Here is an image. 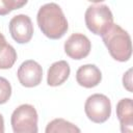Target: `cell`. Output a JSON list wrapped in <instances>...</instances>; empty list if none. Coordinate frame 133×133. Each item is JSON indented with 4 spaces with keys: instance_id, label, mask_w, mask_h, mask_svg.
<instances>
[{
    "instance_id": "6da1fadb",
    "label": "cell",
    "mask_w": 133,
    "mask_h": 133,
    "mask_svg": "<svg viewBox=\"0 0 133 133\" xmlns=\"http://www.w3.org/2000/svg\"><path fill=\"white\" fill-rule=\"evenodd\" d=\"M36 21L42 32L51 39L61 38L69 29V23L61 7L54 2L39 7Z\"/></svg>"
},
{
    "instance_id": "7a4b0ae2",
    "label": "cell",
    "mask_w": 133,
    "mask_h": 133,
    "mask_svg": "<svg viewBox=\"0 0 133 133\" xmlns=\"http://www.w3.org/2000/svg\"><path fill=\"white\" fill-rule=\"evenodd\" d=\"M103 42L111 57L117 61L125 62L131 58L132 43L129 33L117 24L111 27L102 35Z\"/></svg>"
},
{
    "instance_id": "3957f363",
    "label": "cell",
    "mask_w": 133,
    "mask_h": 133,
    "mask_svg": "<svg viewBox=\"0 0 133 133\" xmlns=\"http://www.w3.org/2000/svg\"><path fill=\"white\" fill-rule=\"evenodd\" d=\"M84 20L91 33L102 36L113 24V15L106 4L96 2L87 7Z\"/></svg>"
},
{
    "instance_id": "277c9868",
    "label": "cell",
    "mask_w": 133,
    "mask_h": 133,
    "mask_svg": "<svg viewBox=\"0 0 133 133\" xmlns=\"http://www.w3.org/2000/svg\"><path fill=\"white\" fill-rule=\"evenodd\" d=\"M38 115L36 109L30 104H22L17 107L10 117L14 133H37Z\"/></svg>"
},
{
    "instance_id": "5b68a950",
    "label": "cell",
    "mask_w": 133,
    "mask_h": 133,
    "mask_svg": "<svg viewBox=\"0 0 133 133\" xmlns=\"http://www.w3.org/2000/svg\"><path fill=\"white\" fill-rule=\"evenodd\" d=\"M84 111L91 122L96 124L105 123L111 115V102L103 94H94L86 99Z\"/></svg>"
},
{
    "instance_id": "8992f818",
    "label": "cell",
    "mask_w": 133,
    "mask_h": 133,
    "mask_svg": "<svg viewBox=\"0 0 133 133\" xmlns=\"http://www.w3.org/2000/svg\"><path fill=\"white\" fill-rule=\"evenodd\" d=\"M8 28L11 37L19 44H26L32 38L33 25L27 15L20 14L12 17L9 21Z\"/></svg>"
},
{
    "instance_id": "52a82bcc",
    "label": "cell",
    "mask_w": 133,
    "mask_h": 133,
    "mask_svg": "<svg viewBox=\"0 0 133 133\" xmlns=\"http://www.w3.org/2000/svg\"><path fill=\"white\" fill-rule=\"evenodd\" d=\"M19 82L25 87L37 86L43 79V69L38 62L32 59L25 60L18 69Z\"/></svg>"
},
{
    "instance_id": "ba28073f",
    "label": "cell",
    "mask_w": 133,
    "mask_h": 133,
    "mask_svg": "<svg viewBox=\"0 0 133 133\" xmlns=\"http://www.w3.org/2000/svg\"><path fill=\"white\" fill-rule=\"evenodd\" d=\"M91 50L89 38L82 33H73L64 43V52L72 59L80 60L85 58Z\"/></svg>"
},
{
    "instance_id": "9c48e42d",
    "label": "cell",
    "mask_w": 133,
    "mask_h": 133,
    "mask_svg": "<svg viewBox=\"0 0 133 133\" xmlns=\"http://www.w3.org/2000/svg\"><path fill=\"white\" fill-rule=\"evenodd\" d=\"M76 80L79 85L85 88H92L101 82L102 73L95 64H84L77 70Z\"/></svg>"
},
{
    "instance_id": "30bf717a",
    "label": "cell",
    "mask_w": 133,
    "mask_h": 133,
    "mask_svg": "<svg viewBox=\"0 0 133 133\" xmlns=\"http://www.w3.org/2000/svg\"><path fill=\"white\" fill-rule=\"evenodd\" d=\"M116 116L121 124L122 133H133V105L132 99L124 98L116 104Z\"/></svg>"
},
{
    "instance_id": "8fae6325",
    "label": "cell",
    "mask_w": 133,
    "mask_h": 133,
    "mask_svg": "<svg viewBox=\"0 0 133 133\" xmlns=\"http://www.w3.org/2000/svg\"><path fill=\"white\" fill-rule=\"evenodd\" d=\"M71 73L69 63L65 60H58L53 62L48 69L47 83L50 86H58L64 83Z\"/></svg>"
},
{
    "instance_id": "7c38bea8",
    "label": "cell",
    "mask_w": 133,
    "mask_h": 133,
    "mask_svg": "<svg viewBox=\"0 0 133 133\" xmlns=\"http://www.w3.org/2000/svg\"><path fill=\"white\" fill-rule=\"evenodd\" d=\"M17 60V52L0 32V70L10 69Z\"/></svg>"
},
{
    "instance_id": "4fadbf2b",
    "label": "cell",
    "mask_w": 133,
    "mask_h": 133,
    "mask_svg": "<svg viewBox=\"0 0 133 133\" xmlns=\"http://www.w3.org/2000/svg\"><path fill=\"white\" fill-rule=\"evenodd\" d=\"M45 133H81V130L73 123L59 117L47 125Z\"/></svg>"
},
{
    "instance_id": "5bb4252c",
    "label": "cell",
    "mask_w": 133,
    "mask_h": 133,
    "mask_svg": "<svg viewBox=\"0 0 133 133\" xmlns=\"http://www.w3.org/2000/svg\"><path fill=\"white\" fill-rule=\"evenodd\" d=\"M26 4L27 0H0V16H5Z\"/></svg>"
},
{
    "instance_id": "9a60e30c",
    "label": "cell",
    "mask_w": 133,
    "mask_h": 133,
    "mask_svg": "<svg viewBox=\"0 0 133 133\" xmlns=\"http://www.w3.org/2000/svg\"><path fill=\"white\" fill-rule=\"evenodd\" d=\"M11 96V85L7 79L0 77V105L5 104Z\"/></svg>"
},
{
    "instance_id": "2e32d148",
    "label": "cell",
    "mask_w": 133,
    "mask_h": 133,
    "mask_svg": "<svg viewBox=\"0 0 133 133\" xmlns=\"http://www.w3.org/2000/svg\"><path fill=\"white\" fill-rule=\"evenodd\" d=\"M123 85L124 87L132 92L133 91V88H132V69H129L123 76Z\"/></svg>"
},
{
    "instance_id": "e0dca14e",
    "label": "cell",
    "mask_w": 133,
    "mask_h": 133,
    "mask_svg": "<svg viewBox=\"0 0 133 133\" xmlns=\"http://www.w3.org/2000/svg\"><path fill=\"white\" fill-rule=\"evenodd\" d=\"M0 133H4V118L0 113Z\"/></svg>"
}]
</instances>
